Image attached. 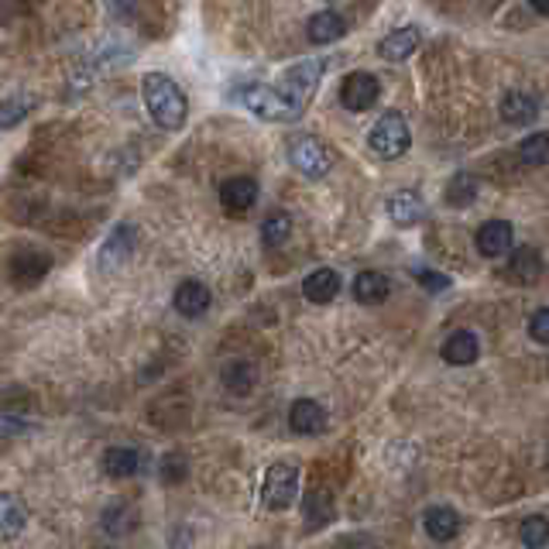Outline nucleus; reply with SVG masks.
Masks as SVG:
<instances>
[{
  "label": "nucleus",
  "mask_w": 549,
  "mask_h": 549,
  "mask_svg": "<svg viewBox=\"0 0 549 549\" xmlns=\"http://www.w3.org/2000/svg\"><path fill=\"white\" fill-rule=\"evenodd\" d=\"M323 69H326L323 58H306V62H299V66H292V69L285 72V79L279 86L244 83L238 90V103L244 111H251L254 117L271 121V124L299 121L306 113V107H310Z\"/></svg>",
  "instance_id": "obj_1"
},
{
  "label": "nucleus",
  "mask_w": 549,
  "mask_h": 549,
  "mask_svg": "<svg viewBox=\"0 0 549 549\" xmlns=\"http://www.w3.org/2000/svg\"><path fill=\"white\" fill-rule=\"evenodd\" d=\"M142 100L148 117L155 121L162 131H183L185 117H189V100L179 90V83L165 76V72H148L142 79Z\"/></svg>",
  "instance_id": "obj_2"
},
{
  "label": "nucleus",
  "mask_w": 549,
  "mask_h": 549,
  "mask_svg": "<svg viewBox=\"0 0 549 549\" xmlns=\"http://www.w3.org/2000/svg\"><path fill=\"white\" fill-rule=\"evenodd\" d=\"M367 144H371V152L381 158H402L408 152V144H412V134H408V124L406 117L398 111H388L378 117V124L371 127V134H367Z\"/></svg>",
  "instance_id": "obj_3"
},
{
  "label": "nucleus",
  "mask_w": 549,
  "mask_h": 549,
  "mask_svg": "<svg viewBox=\"0 0 549 549\" xmlns=\"http://www.w3.org/2000/svg\"><path fill=\"white\" fill-rule=\"evenodd\" d=\"M299 498V470L292 464H271L265 470V484H261V505L271 512H285L292 508Z\"/></svg>",
  "instance_id": "obj_4"
},
{
  "label": "nucleus",
  "mask_w": 549,
  "mask_h": 549,
  "mask_svg": "<svg viewBox=\"0 0 549 549\" xmlns=\"http://www.w3.org/2000/svg\"><path fill=\"white\" fill-rule=\"evenodd\" d=\"M292 165H296L306 179H323L326 172L333 169V152H330V144H323L320 138H299L292 144Z\"/></svg>",
  "instance_id": "obj_5"
},
{
  "label": "nucleus",
  "mask_w": 549,
  "mask_h": 549,
  "mask_svg": "<svg viewBox=\"0 0 549 549\" xmlns=\"http://www.w3.org/2000/svg\"><path fill=\"white\" fill-rule=\"evenodd\" d=\"M378 97H381L378 76H371V72H364V69L343 76V83H340V103H343L347 111H354V113L375 107V103H378Z\"/></svg>",
  "instance_id": "obj_6"
},
{
  "label": "nucleus",
  "mask_w": 549,
  "mask_h": 549,
  "mask_svg": "<svg viewBox=\"0 0 549 549\" xmlns=\"http://www.w3.org/2000/svg\"><path fill=\"white\" fill-rule=\"evenodd\" d=\"M138 251V227L134 224H117L107 234L103 248H100V265L103 268H121L127 265Z\"/></svg>",
  "instance_id": "obj_7"
},
{
  "label": "nucleus",
  "mask_w": 549,
  "mask_h": 549,
  "mask_svg": "<svg viewBox=\"0 0 549 549\" xmlns=\"http://www.w3.org/2000/svg\"><path fill=\"white\" fill-rule=\"evenodd\" d=\"M258 203V183L251 175H234L220 185V206L227 210V216H244Z\"/></svg>",
  "instance_id": "obj_8"
},
{
  "label": "nucleus",
  "mask_w": 549,
  "mask_h": 549,
  "mask_svg": "<svg viewBox=\"0 0 549 549\" xmlns=\"http://www.w3.org/2000/svg\"><path fill=\"white\" fill-rule=\"evenodd\" d=\"M289 429L296 437H320L326 429V408L312 398H299L289 408Z\"/></svg>",
  "instance_id": "obj_9"
},
{
  "label": "nucleus",
  "mask_w": 549,
  "mask_h": 549,
  "mask_svg": "<svg viewBox=\"0 0 549 549\" xmlns=\"http://www.w3.org/2000/svg\"><path fill=\"white\" fill-rule=\"evenodd\" d=\"M210 302H213L210 289L199 282V279H185L175 289V312L185 316V320H199L203 312L210 310Z\"/></svg>",
  "instance_id": "obj_10"
},
{
  "label": "nucleus",
  "mask_w": 549,
  "mask_h": 549,
  "mask_svg": "<svg viewBox=\"0 0 549 549\" xmlns=\"http://www.w3.org/2000/svg\"><path fill=\"white\" fill-rule=\"evenodd\" d=\"M478 251L484 254V258H501L505 251H512V240H515V234H512V224L508 220H488V224L478 227Z\"/></svg>",
  "instance_id": "obj_11"
},
{
  "label": "nucleus",
  "mask_w": 549,
  "mask_h": 549,
  "mask_svg": "<svg viewBox=\"0 0 549 549\" xmlns=\"http://www.w3.org/2000/svg\"><path fill=\"white\" fill-rule=\"evenodd\" d=\"M505 275L515 285H535L539 275H543V258H539V251H535V248H515L505 265Z\"/></svg>",
  "instance_id": "obj_12"
},
{
  "label": "nucleus",
  "mask_w": 549,
  "mask_h": 549,
  "mask_svg": "<svg viewBox=\"0 0 549 549\" xmlns=\"http://www.w3.org/2000/svg\"><path fill=\"white\" fill-rule=\"evenodd\" d=\"M419 45H423L419 28H398V31H392V35H385L378 42V56L385 58V62H406Z\"/></svg>",
  "instance_id": "obj_13"
},
{
  "label": "nucleus",
  "mask_w": 549,
  "mask_h": 549,
  "mask_svg": "<svg viewBox=\"0 0 549 549\" xmlns=\"http://www.w3.org/2000/svg\"><path fill=\"white\" fill-rule=\"evenodd\" d=\"M388 216H392V224L398 227H416L426 216L423 196H419L416 189H402V193L388 196Z\"/></svg>",
  "instance_id": "obj_14"
},
{
  "label": "nucleus",
  "mask_w": 549,
  "mask_h": 549,
  "mask_svg": "<svg viewBox=\"0 0 549 549\" xmlns=\"http://www.w3.org/2000/svg\"><path fill=\"white\" fill-rule=\"evenodd\" d=\"M302 296L316 302V306H323V302H333L340 296V275L333 268H316L306 275V282H302Z\"/></svg>",
  "instance_id": "obj_15"
},
{
  "label": "nucleus",
  "mask_w": 549,
  "mask_h": 549,
  "mask_svg": "<svg viewBox=\"0 0 549 549\" xmlns=\"http://www.w3.org/2000/svg\"><path fill=\"white\" fill-rule=\"evenodd\" d=\"M337 515V505H333V494L326 488H312L306 498H302V519H306V529H323L330 525Z\"/></svg>",
  "instance_id": "obj_16"
},
{
  "label": "nucleus",
  "mask_w": 549,
  "mask_h": 549,
  "mask_svg": "<svg viewBox=\"0 0 549 549\" xmlns=\"http://www.w3.org/2000/svg\"><path fill=\"white\" fill-rule=\"evenodd\" d=\"M28 525V505L11 491H0V539H15Z\"/></svg>",
  "instance_id": "obj_17"
},
{
  "label": "nucleus",
  "mask_w": 549,
  "mask_h": 549,
  "mask_svg": "<svg viewBox=\"0 0 549 549\" xmlns=\"http://www.w3.org/2000/svg\"><path fill=\"white\" fill-rule=\"evenodd\" d=\"M343 35H347V21H343V15H337V11H320V15L306 25V38H310L312 45H333L340 42Z\"/></svg>",
  "instance_id": "obj_18"
},
{
  "label": "nucleus",
  "mask_w": 549,
  "mask_h": 549,
  "mask_svg": "<svg viewBox=\"0 0 549 549\" xmlns=\"http://www.w3.org/2000/svg\"><path fill=\"white\" fill-rule=\"evenodd\" d=\"M478 354H480V343L470 330H457V333H450L447 343H443V361L453 364V367L474 364V361H478Z\"/></svg>",
  "instance_id": "obj_19"
},
{
  "label": "nucleus",
  "mask_w": 549,
  "mask_h": 549,
  "mask_svg": "<svg viewBox=\"0 0 549 549\" xmlns=\"http://www.w3.org/2000/svg\"><path fill=\"white\" fill-rule=\"evenodd\" d=\"M423 525H426V535H429V539L450 543V539H457V533H460V515L447 505H433L423 515Z\"/></svg>",
  "instance_id": "obj_20"
},
{
  "label": "nucleus",
  "mask_w": 549,
  "mask_h": 549,
  "mask_svg": "<svg viewBox=\"0 0 549 549\" xmlns=\"http://www.w3.org/2000/svg\"><path fill=\"white\" fill-rule=\"evenodd\" d=\"M388 296H392L388 275H381V271H361V275L354 279V299H357L361 306H378V302H385Z\"/></svg>",
  "instance_id": "obj_21"
},
{
  "label": "nucleus",
  "mask_w": 549,
  "mask_h": 549,
  "mask_svg": "<svg viewBox=\"0 0 549 549\" xmlns=\"http://www.w3.org/2000/svg\"><path fill=\"white\" fill-rule=\"evenodd\" d=\"M501 121L505 124H515V127H525L533 124L535 117H539V107H535V97H529V93H522V90H512V93H505V100H501Z\"/></svg>",
  "instance_id": "obj_22"
},
{
  "label": "nucleus",
  "mask_w": 549,
  "mask_h": 549,
  "mask_svg": "<svg viewBox=\"0 0 549 549\" xmlns=\"http://www.w3.org/2000/svg\"><path fill=\"white\" fill-rule=\"evenodd\" d=\"M224 388L230 395H251L254 392V385H258V371H254L251 361H227L224 364Z\"/></svg>",
  "instance_id": "obj_23"
},
{
  "label": "nucleus",
  "mask_w": 549,
  "mask_h": 549,
  "mask_svg": "<svg viewBox=\"0 0 549 549\" xmlns=\"http://www.w3.org/2000/svg\"><path fill=\"white\" fill-rule=\"evenodd\" d=\"M138 508L131 505V501H113V505L103 508V529L111 535H127V533H134L138 529Z\"/></svg>",
  "instance_id": "obj_24"
},
{
  "label": "nucleus",
  "mask_w": 549,
  "mask_h": 549,
  "mask_svg": "<svg viewBox=\"0 0 549 549\" xmlns=\"http://www.w3.org/2000/svg\"><path fill=\"white\" fill-rule=\"evenodd\" d=\"M103 470L111 478H134L142 470V453L131 450V447H111L103 453Z\"/></svg>",
  "instance_id": "obj_25"
},
{
  "label": "nucleus",
  "mask_w": 549,
  "mask_h": 549,
  "mask_svg": "<svg viewBox=\"0 0 549 549\" xmlns=\"http://www.w3.org/2000/svg\"><path fill=\"white\" fill-rule=\"evenodd\" d=\"M15 282H25V285H35L38 279L48 275V268H52V258H45V254H17L15 258Z\"/></svg>",
  "instance_id": "obj_26"
},
{
  "label": "nucleus",
  "mask_w": 549,
  "mask_h": 549,
  "mask_svg": "<svg viewBox=\"0 0 549 549\" xmlns=\"http://www.w3.org/2000/svg\"><path fill=\"white\" fill-rule=\"evenodd\" d=\"M289 238H292V216L282 210L268 213L265 224H261V240H265V248H282Z\"/></svg>",
  "instance_id": "obj_27"
},
{
  "label": "nucleus",
  "mask_w": 549,
  "mask_h": 549,
  "mask_svg": "<svg viewBox=\"0 0 549 549\" xmlns=\"http://www.w3.org/2000/svg\"><path fill=\"white\" fill-rule=\"evenodd\" d=\"M31 107H35V100H31L28 93H11V97L0 103V131L21 124L31 113Z\"/></svg>",
  "instance_id": "obj_28"
},
{
  "label": "nucleus",
  "mask_w": 549,
  "mask_h": 549,
  "mask_svg": "<svg viewBox=\"0 0 549 549\" xmlns=\"http://www.w3.org/2000/svg\"><path fill=\"white\" fill-rule=\"evenodd\" d=\"M474 196H478V179L470 172H457L450 185H447V203L450 206H470Z\"/></svg>",
  "instance_id": "obj_29"
},
{
  "label": "nucleus",
  "mask_w": 549,
  "mask_h": 549,
  "mask_svg": "<svg viewBox=\"0 0 549 549\" xmlns=\"http://www.w3.org/2000/svg\"><path fill=\"white\" fill-rule=\"evenodd\" d=\"M519 158L525 165H546L549 162V134L546 131H535L525 142L519 144Z\"/></svg>",
  "instance_id": "obj_30"
},
{
  "label": "nucleus",
  "mask_w": 549,
  "mask_h": 549,
  "mask_svg": "<svg viewBox=\"0 0 549 549\" xmlns=\"http://www.w3.org/2000/svg\"><path fill=\"white\" fill-rule=\"evenodd\" d=\"M519 535L529 549H543L549 543V522L543 515H529V519L522 522Z\"/></svg>",
  "instance_id": "obj_31"
},
{
  "label": "nucleus",
  "mask_w": 549,
  "mask_h": 549,
  "mask_svg": "<svg viewBox=\"0 0 549 549\" xmlns=\"http://www.w3.org/2000/svg\"><path fill=\"white\" fill-rule=\"evenodd\" d=\"M185 474H189V460H185L183 453H165L162 457L158 478L165 480V484H179V480H185Z\"/></svg>",
  "instance_id": "obj_32"
},
{
  "label": "nucleus",
  "mask_w": 549,
  "mask_h": 549,
  "mask_svg": "<svg viewBox=\"0 0 549 549\" xmlns=\"http://www.w3.org/2000/svg\"><path fill=\"white\" fill-rule=\"evenodd\" d=\"M412 279L423 285L426 292H443V289H450V279H447L443 271H433V268H412Z\"/></svg>",
  "instance_id": "obj_33"
},
{
  "label": "nucleus",
  "mask_w": 549,
  "mask_h": 549,
  "mask_svg": "<svg viewBox=\"0 0 549 549\" xmlns=\"http://www.w3.org/2000/svg\"><path fill=\"white\" fill-rule=\"evenodd\" d=\"M529 333H533L535 343H549V310L533 312V320H529Z\"/></svg>",
  "instance_id": "obj_34"
},
{
  "label": "nucleus",
  "mask_w": 549,
  "mask_h": 549,
  "mask_svg": "<svg viewBox=\"0 0 549 549\" xmlns=\"http://www.w3.org/2000/svg\"><path fill=\"white\" fill-rule=\"evenodd\" d=\"M31 426L21 423L17 416H0V443H7L11 437H21V433H28Z\"/></svg>",
  "instance_id": "obj_35"
},
{
  "label": "nucleus",
  "mask_w": 549,
  "mask_h": 549,
  "mask_svg": "<svg viewBox=\"0 0 549 549\" xmlns=\"http://www.w3.org/2000/svg\"><path fill=\"white\" fill-rule=\"evenodd\" d=\"M529 4H533L535 15H549V0H529Z\"/></svg>",
  "instance_id": "obj_36"
},
{
  "label": "nucleus",
  "mask_w": 549,
  "mask_h": 549,
  "mask_svg": "<svg viewBox=\"0 0 549 549\" xmlns=\"http://www.w3.org/2000/svg\"><path fill=\"white\" fill-rule=\"evenodd\" d=\"M93 549H113V546H93Z\"/></svg>",
  "instance_id": "obj_37"
}]
</instances>
